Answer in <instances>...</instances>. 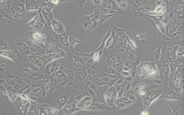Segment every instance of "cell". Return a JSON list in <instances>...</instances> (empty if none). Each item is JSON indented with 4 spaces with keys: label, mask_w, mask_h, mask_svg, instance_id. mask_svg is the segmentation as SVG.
<instances>
[{
    "label": "cell",
    "mask_w": 184,
    "mask_h": 115,
    "mask_svg": "<svg viewBox=\"0 0 184 115\" xmlns=\"http://www.w3.org/2000/svg\"><path fill=\"white\" fill-rule=\"evenodd\" d=\"M0 55L1 57L9 59L16 63L23 62V57L20 53L14 49L1 51Z\"/></svg>",
    "instance_id": "cell-1"
},
{
    "label": "cell",
    "mask_w": 184,
    "mask_h": 115,
    "mask_svg": "<svg viewBox=\"0 0 184 115\" xmlns=\"http://www.w3.org/2000/svg\"><path fill=\"white\" fill-rule=\"evenodd\" d=\"M50 26L57 35L60 36L67 35L64 23L62 21L54 18L51 22Z\"/></svg>",
    "instance_id": "cell-2"
},
{
    "label": "cell",
    "mask_w": 184,
    "mask_h": 115,
    "mask_svg": "<svg viewBox=\"0 0 184 115\" xmlns=\"http://www.w3.org/2000/svg\"><path fill=\"white\" fill-rule=\"evenodd\" d=\"M25 25L29 26L36 31H42L45 26V24L40 21L38 13L34 17L32 18Z\"/></svg>",
    "instance_id": "cell-3"
},
{
    "label": "cell",
    "mask_w": 184,
    "mask_h": 115,
    "mask_svg": "<svg viewBox=\"0 0 184 115\" xmlns=\"http://www.w3.org/2000/svg\"><path fill=\"white\" fill-rule=\"evenodd\" d=\"M68 35H67L59 36L56 43L58 48L68 53L70 50V47L68 41Z\"/></svg>",
    "instance_id": "cell-4"
},
{
    "label": "cell",
    "mask_w": 184,
    "mask_h": 115,
    "mask_svg": "<svg viewBox=\"0 0 184 115\" xmlns=\"http://www.w3.org/2000/svg\"><path fill=\"white\" fill-rule=\"evenodd\" d=\"M76 108L77 107L76 106L75 104L70 99L66 104L60 110L59 115L72 114L76 111L77 109H77Z\"/></svg>",
    "instance_id": "cell-5"
},
{
    "label": "cell",
    "mask_w": 184,
    "mask_h": 115,
    "mask_svg": "<svg viewBox=\"0 0 184 115\" xmlns=\"http://www.w3.org/2000/svg\"><path fill=\"white\" fill-rule=\"evenodd\" d=\"M11 10L20 14L26 16V7L25 1H13V4Z\"/></svg>",
    "instance_id": "cell-6"
},
{
    "label": "cell",
    "mask_w": 184,
    "mask_h": 115,
    "mask_svg": "<svg viewBox=\"0 0 184 115\" xmlns=\"http://www.w3.org/2000/svg\"><path fill=\"white\" fill-rule=\"evenodd\" d=\"M79 24L85 30H90L93 25L90 15H84L79 18Z\"/></svg>",
    "instance_id": "cell-7"
},
{
    "label": "cell",
    "mask_w": 184,
    "mask_h": 115,
    "mask_svg": "<svg viewBox=\"0 0 184 115\" xmlns=\"http://www.w3.org/2000/svg\"><path fill=\"white\" fill-rule=\"evenodd\" d=\"M116 15H117L101 14L99 18L93 23V25H92V27L90 30L94 29L96 28L99 27L109 18L116 16Z\"/></svg>",
    "instance_id": "cell-8"
},
{
    "label": "cell",
    "mask_w": 184,
    "mask_h": 115,
    "mask_svg": "<svg viewBox=\"0 0 184 115\" xmlns=\"http://www.w3.org/2000/svg\"><path fill=\"white\" fill-rule=\"evenodd\" d=\"M25 5L26 13L30 11H38L41 9L37 1L26 0L25 1Z\"/></svg>",
    "instance_id": "cell-9"
},
{
    "label": "cell",
    "mask_w": 184,
    "mask_h": 115,
    "mask_svg": "<svg viewBox=\"0 0 184 115\" xmlns=\"http://www.w3.org/2000/svg\"><path fill=\"white\" fill-rule=\"evenodd\" d=\"M101 8L112 9L119 12V8L116 1H102Z\"/></svg>",
    "instance_id": "cell-10"
},
{
    "label": "cell",
    "mask_w": 184,
    "mask_h": 115,
    "mask_svg": "<svg viewBox=\"0 0 184 115\" xmlns=\"http://www.w3.org/2000/svg\"><path fill=\"white\" fill-rule=\"evenodd\" d=\"M44 47L46 50L45 54L56 53L58 48L56 43L51 41H45Z\"/></svg>",
    "instance_id": "cell-11"
},
{
    "label": "cell",
    "mask_w": 184,
    "mask_h": 115,
    "mask_svg": "<svg viewBox=\"0 0 184 115\" xmlns=\"http://www.w3.org/2000/svg\"><path fill=\"white\" fill-rule=\"evenodd\" d=\"M41 11L45 21V25L48 26H50L51 21L54 18L53 12H46L43 9H41Z\"/></svg>",
    "instance_id": "cell-12"
},
{
    "label": "cell",
    "mask_w": 184,
    "mask_h": 115,
    "mask_svg": "<svg viewBox=\"0 0 184 115\" xmlns=\"http://www.w3.org/2000/svg\"><path fill=\"white\" fill-rule=\"evenodd\" d=\"M26 43L27 45H28L29 49L32 55L41 52V51H46L45 49L44 48L39 46V45H37V44L27 42V41H26Z\"/></svg>",
    "instance_id": "cell-13"
},
{
    "label": "cell",
    "mask_w": 184,
    "mask_h": 115,
    "mask_svg": "<svg viewBox=\"0 0 184 115\" xmlns=\"http://www.w3.org/2000/svg\"><path fill=\"white\" fill-rule=\"evenodd\" d=\"M56 5H54L51 1H43L42 9L48 12H53Z\"/></svg>",
    "instance_id": "cell-14"
},
{
    "label": "cell",
    "mask_w": 184,
    "mask_h": 115,
    "mask_svg": "<svg viewBox=\"0 0 184 115\" xmlns=\"http://www.w3.org/2000/svg\"><path fill=\"white\" fill-rule=\"evenodd\" d=\"M0 21H1V24L4 26H7L11 25H16L17 23L15 20L9 19L1 13H0Z\"/></svg>",
    "instance_id": "cell-15"
},
{
    "label": "cell",
    "mask_w": 184,
    "mask_h": 115,
    "mask_svg": "<svg viewBox=\"0 0 184 115\" xmlns=\"http://www.w3.org/2000/svg\"><path fill=\"white\" fill-rule=\"evenodd\" d=\"M45 108L48 115H55L60 114V110L54 106L46 104L45 105Z\"/></svg>",
    "instance_id": "cell-16"
},
{
    "label": "cell",
    "mask_w": 184,
    "mask_h": 115,
    "mask_svg": "<svg viewBox=\"0 0 184 115\" xmlns=\"http://www.w3.org/2000/svg\"><path fill=\"white\" fill-rule=\"evenodd\" d=\"M68 41L70 48L74 49V47L77 44L80 43L81 41L76 37L72 36H68Z\"/></svg>",
    "instance_id": "cell-17"
},
{
    "label": "cell",
    "mask_w": 184,
    "mask_h": 115,
    "mask_svg": "<svg viewBox=\"0 0 184 115\" xmlns=\"http://www.w3.org/2000/svg\"><path fill=\"white\" fill-rule=\"evenodd\" d=\"M28 114L38 115V104L31 102Z\"/></svg>",
    "instance_id": "cell-18"
},
{
    "label": "cell",
    "mask_w": 184,
    "mask_h": 115,
    "mask_svg": "<svg viewBox=\"0 0 184 115\" xmlns=\"http://www.w3.org/2000/svg\"><path fill=\"white\" fill-rule=\"evenodd\" d=\"M74 2L75 6L81 9L86 6H89L90 1H74Z\"/></svg>",
    "instance_id": "cell-19"
},
{
    "label": "cell",
    "mask_w": 184,
    "mask_h": 115,
    "mask_svg": "<svg viewBox=\"0 0 184 115\" xmlns=\"http://www.w3.org/2000/svg\"><path fill=\"white\" fill-rule=\"evenodd\" d=\"M21 110L18 108L13 105L11 106L8 111L7 115H23Z\"/></svg>",
    "instance_id": "cell-20"
},
{
    "label": "cell",
    "mask_w": 184,
    "mask_h": 115,
    "mask_svg": "<svg viewBox=\"0 0 184 115\" xmlns=\"http://www.w3.org/2000/svg\"><path fill=\"white\" fill-rule=\"evenodd\" d=\"M101 14L118 15H119V12L118 11L112 9L101 8Z\"/></svg>",
    "instance_id": "cell-21"
},
{
    "label": "cell",
    "mask_w": 184,
    "mask_h": 115,
    "mask_svg": "<svg viewBox=\"0 0 184 115\" xmlns=\"http://www.w3.org/2000/svg\"><path fill=\"white\" fill-rule=\"evenodd\" d=\"M56 53L59 57V58H62L67 59L68 57L67 53L65 51H63V50L60 49V48H58L56 49Z\"/></svg>",
    "instance_id": "cell-22"
},
{
    "label": "cell",
    "mask_w": 184,
    "mask_h": 115,
    "mask_svg": "<svg viewBox=\"0 0 184 115\" xmlns=\"http://www.w3.org/2000/svg\"><path fill=\"white\" fill-rule=\"evenodd\" d=\"M134 9H138L142 6L141 1H127Z\"/></svg>",
    "instance_id": "cell-23"
},
{
    "label": "cell",
    "mask_w": 184,
    "mask_h": 115,
    "mask_svg": "<svg viewBox=\"0 0 184 115\" xmlns=\"http://www.w3.org/2000/svg\"><path fill=\"white\" fill-rule=\"evenodd\" d=\"M7 67L6 65L4 63L1 64L0 68V74L1 77H2L5 74L6 72Z\"/></svg>",
    "instance_id": "cell-24"
},
{
    "label": "cell",
    "mask_w": 184,
    "mask_h": 115,
    "mask_svg": "<svg viewBox=\"0 0 184 115\" xmlns=\"http://www.w3.org/2000/svg\"><path fill=\"white\" fill-rule=\"evenodd\" d=\"M33 64L39 68L40 69L42 68L44 66V63L39 58L36 59Z\"/></svg>",
    "instance_id": "cell-25"
},
{
    "label": "cell",
    "mask_w": 184,
    "mask_h": 115,
    "mask_svg": "<svg viewBox=\"0 0 184 115\" xmlns=\"http://www.w3.org/2000/svg\"><path fill=\"white\" fill-rule=\"evenodd\" d=\"M5 4H6V8L11 9L12 7L13 6V1H12V0L5 1Z\"/></svg>",
    "instance_id": "cell-26"
},
{
    "label": "cell",
    "mask_w": 184,
    "mask_h": 115,
    "mask_svg": "<svg viewBox=\"0 0 184 115\" xmlns=\"http://www.w3.org/2000/svg\"><path fill=\"white\" fill-rule=\"evenodd\" d=\"M113 41V38L112 36H110L109 37V39H108L107 42H106V48H107L109 47L111 45Z\"/></svg>",
    "instance_id": "cell-27"
},
{
    "label": "cell",
    "mask_w": 184,
    "mask_h": 115,
    "mask_svg": "<svg viewBox=\"0 0 184 115\" xmlns=\"http://www.w3.org/2000/svg\"><path fill=\"white\" fill-rule=\"evenodd\" d=\"M100 53L99 52H97L94 55L93 57V60L94 61H98L99 60L100 57Z\"/></svg>",
    "instance_id": "cell-28"
},
{
    "label": "cell",
    "mask_w": 184,
    "mask_h": 115,
    "mask_svg": "<svg viewBox=\"0 0 184 115\" xmlns=\"http://www.w3.org/2000/svg\"><path fill=\"white\" fill-rule=\"evenodd\" d=\"M6 8L5 1H0V8Z\"/></svg>",
    "instance_id": "cell-29"
},
{
    "label": "cell",
    "mask_w": 184,
    "mask_h": 115,
    "mask_svg": "<svg viewBox=\"0 0 184 115\" xmlns=\"http://www.w3.org/2000/svg\"><path fill=\"white\" fill-rule=\"evenodd\" d=\"M7 82V81L5 78H3H3L2 77H1V82H0L1 85H4V84H6Z\"/></svg>",
    "instance_id": "cell-30"
},
{
    "label": "cell",
    "mask_w": 184,
    "mask_h": 115,
    "mask_svg": "<svg viewBox=\"0 0 184 115\" xmlns=\"http://www.w3.org/2000/svg\"><path fill=\"white\" fill-rule=\"evenodd\" d=\"M51 1L54 5H56L59 4V1Z\"/></svg>",
    "instance_id": "cell-31"
}]
</instances>
